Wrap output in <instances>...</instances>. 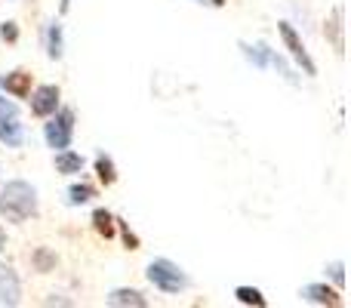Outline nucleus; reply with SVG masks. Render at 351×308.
Masks as SVG:
<instances>
[{
  "instance_id": "obj_14",
  "label": "nucleus",
  "mask_w": 351,
  "mask_h": 308,
  "mask_svg": "<svg viewBox=\"0 0 351 308\" xmlns=\"http://www.w3.org/2000/svg\"><path fill=\"white\" fill-rule=\"evenodd\" d=\"M237 47H241L243 59H247L253 68H268V56H271V47H268L265 40H256V43L241 40V43H237Z\"/></svg>"
},
{
  "instance_id": "obj_25",
  "label": "nucleus",
  "mask_w": 351,
  "mask_h": 308,
  "mask_svg": "<svg viewBox=\"0 0 351 308\" xmlns=\"http://www.w3.org/2000/svg\"><path fill=\"white\" fill-rule=\"evenodd\" d=\"M47 305H71V299H59V296H49Z\"/></svg>"
},
{
  "instance_id": "obj_20",
  "label": "nucleus",
  "mask_w": 351,
  "mask_h": 308,
  "mask_svg": "<svg viewBox=\"0 0 351 308\" xmlns=\"http://www.w3.org/2000/svg\"><path fill=\"white\" fill-rule=\"evenodd\" d=\"M268 68H274V71H278V74H280V78H284V80H287V84H293V86H296V84H299V74H296V71H293V68H290V65H287V59H284V56H280V53H278V49H271V56H268Z\"/></svg>"
},
{
  "instance_id": "obj_16",
  "label": "nucleus",
  "mask_w": 351,
  "mask_h": 308,
  "mask_svg": "<svg viewBox=\"0 0 351 308\" xmlns=\"http://www.w3.org/2000/svg\"><path fill=\"white\" fill-rule=\"evenodd\" d=\"M93 169H96V179L102 182L105 188L117 182V163H114V157H111V154H96V161H93Z\"/></svg>"
},
{
  "instance_id": "obj_21",
  "label": "nucleus",
  "mask_w": 351,
  "mask_h": 308,
  "mask_svg": "<svg viewBox=\"0 0 351 308\" xmlns=\"http://www.w3.org/2000/svg\"><path fill=\"white\" fill-rule=\"evenodd\" d=\"M324 272H327V278L333 281L336 290H346V262L333 259V262H327V268H324Z\"/></svg>"
},
{
  "instance_id": "obj_10",
  "label": "nucleus",
  "mask_w": 351,
  "mask_h": 308,
  "mask_svg": "<svg viewBox=\"0 0 351 308\" xmlns=\"http://www.w3.org/2000/svg\"><path fill=\"white\" fill-rule=\"evenodd\" d=\"M31 86H34V78H31V71H25V68L0 74V90H3L10 99H28Z\"/></svg>"
},
{
  "instance_id": "obj_15",
  "label": "nucleus",
  "mask_w": 351,
  "mask_h": 308,
  "mask_svg": "<svg viewBox=\"0 0 351 308\" xmlns=\"http://www.w3.org/2000/svg\"><path fill=\"white\" fill-rule=\"evenodd\" d=\"M56 265H59V256H56L53 247H37V250H31V268H34L37 274L56 272Z\"/></svg>"
},
{
  "instance_id": "obj_19",
  "label": "nucleus",
  "mask_w": 351,
  "mask_h": 308,
  "mask_svg": "<svg viewBox=\"0 0 351 308\" xmlns=\"http://www.w3.org/2000/svg\"><path fill=\"white\" fill-rule=\"evenodd\" d=\"M234 299H237L241 305H256V308H265V305H268V299L262 296L259 287H247V284L234 287Z\"/></svg>"
},
{
  "instance_id": "obj_2",
  "label": "nucleus",
  "mask_w": 351,
  "mask_h": 308,
  "mask_svg": "<svg viewBox=\"0 0 351 308\" xmlns=\"http://www.w3.org/2000/svg\"><path fill=\"white\" fill-rule=\"evenodd\" d=\"M145 278L154 290L167 293V296H179V293H185L188 287H191V281H188V274L182 272V265H176V262L167 259V256L148 262Z\"/></svg>"
},
{
  "instance_id": "obj_27",
  "label": "nucleus",
  "mask_w": 351,
  "mask_h": 308,
  "mask_svg": "<svg viewBox=\"0 0 351 308\" xmlns=\"http://www.w3.org/2000/svg\"><path fill=\"white\" fill-rule=\"evenodd\" d=\"M6 250V231H3V225H0V253Z\"/></svg>"
},
{
  "instance_id": "obj_24",
  "label": "nucleus",
  "mask_w": 351,
  "mask_h": 308,
  "mask_svg": "<svg viewBox=\"0 0 351 308\" xmlns=\"http://www.w3.org/2000/svg\"><path fill=\"white\" fill-rule=\"evenodd\" d=\"M191 3H200V6H210V10H222L225 0H191Z\"/></svg>"
},
{
  "instance_id": "obj_17",
  "label": "nucleus",
  "mask_w": 351,
  "mask_h": 308,
  "mask_svg": "<svg viewBox=\"0 0 351 308\" xmlns=\"http://www.w3.org/2000/svg\"><path fill=\"white\" fill-rule=\"evenodd\" d=\"M93 228H96L102 237H114L117 235V216L111 210H105V206H99V210H93Z\"/></svg>"
},
{
  "instance_id": "obj_6",
  "label": "nucleus",
  "mask_w": 351,
  "mask_h": 308,
  "mask_svg": "<svg viewBox=\"0 0 351 308\" xmlns=\"http://www.w3.org/2000/svg\"><path fill=\"white\" fill-rule=\"evenodd\" d=\"M28 105H31V115H34V117H43V121H47V117L62 105V93H59V86H56V84L31 86V93H28Z\"/></svg>"
},
{
  "instance_id": "obj_4",
  "label": "nucleus",
  "mask_w": 351,
  "mask_h": 308,
  "mask_svg": "<svg viewBox=\"0 0 351 308\" xmlns=\"http://www.w3.org/2000/svg\"><path fill=\"white\" fill-rule=\"evenodd\" d=\"M0 145L22 148L25 145V123L19 115V105L0 93Z\"/></svg>"
},
{
  "instance_id": "obj_22",
  "label": "nucleus",
  "mask_w": 351,
  "mask_h": 308,
  "mask_svg": "<svg viewBox=\"0 0 351 308\" xmlns=\"http://www.w3.org/2000/svg\"><path fill=\"white\" fill-rule=\"evenodd\" d=\"M117 231H121L123 244H127V250H139V235L136 231H130V225L123 222V219H117Z\"/></svg>"
},
{
  "instance_id": "obj_5",
  "label": "nucleus",
  "mask_w": 351,
  "mask_h": 308,
  "mask_svg": "<svg viewBox=\"0 0 351 308\" xmlns=\"http://www.w3.org/2000/svg\"><path fill=\"white\" fill-rule=\"evenodd\" d=\"M278 34H280V43H284V49L290 53V59L296 62V68L305 74V78H317V62L311 59V53L305 49L302 37H299V31L293 28L290 22H278Z\"/></svg>"
},
{
  "instance_id": "obj_26",
  "label": "nucleus",
  "mask_w": 351,
  "mask_h": 308,
  "mask_svg": "<svg viewBox=\"0 0 351 308\" xmlns=\"http://www.w3.org/2000/svg\"><path fill=\"white\" fill-rule=\"evenodd\" d=\"M68 10H71V0H59V16H68Z\"/></svg>"
},
{
  "instance_id": "obj_18",
  "label": "nucleus",
  "mask_w": 351,
  "mask_h": 308,
  "mask_svg": "<svg viewBox=\"0 0 351 308\" xmlns=\"http://www.w3.org/2000/svg\"><path fill=\"white\" fill-rule=\"evenodd\" d=\"M93 198H96V185H90V182H74L65 191L68 206H84V204H90Z\"/></svg>"
},
{
  "instance_id": "obj_3",
  "label": "nucleus",
  "mask_w": 351,
  "mask_h": 308,
  "mask_svg": "<svg viewBox=\"0 0 351 308\" xmlns=\"http://www.w3.org/2000/svg\"><path fill=\"white\" fill-rule=\"evenodd\" d=\"M74 123H77L74 108H62V105H59V108L47 117V123H43V142H47V148H53V152L71 148Z\"/></svg>"
},
{
  "instance_id": "obj_8",
  "label": "nucleus",
  "mask_w": 351,
  "mask_h": 308,
  "mask_svg": "<svg viewBox=\"0 0 351 308\" xmlns=\"http://www.w3.org/2000/svg\"><path fill=\"white\" fill-rule=\"evenodd\" d=\"M324 37L336 49V56H346V6H333L324 22Z\"/></svg>"
},
{
  "instance_id": "obj_11",
  "label": "nucleus",
  "mask_w": 351,
  "mask_h": 308,
  "mask_svg": "<svg viewBox=\"0 0 351 308\" xmlns=\"http://www.w3.org/2000/svg\"><path fill=\"white\" fill-rule=\"evenodd\" d=\"M105 303L111 308H145L148 299L142 290H133V287H117V290H111L108 296H105Z\"/></svg>"
},
{
  "instance_id": "obj_1",
  "label": "nucleus",
  "mask_w": 351,
  "mask_h": 308,
  "mask_svg": "<svg viewBox=\"0 0 351 308\" xmlns=\"http://www.w3.org/2000/svg\"><path fill=\"white\" fill-rule=\"evenodd\" d=\"M40 216V198L28 179H6L0 188V219L10 225H25Z\"/></svg>"
},
{
  "instance_id": "obj_12",
  "label": "nucleus",
  "mask_w": 351,
  "mask_h": 308,
  "mask_svg": "<svg viewBox=\"0 0 351 308\" xmlns=\"http://www.w3.org/2000/svg\"><path fill=\"white\" fill-rule=\"evenodd\" d=\"M53 167L59 176H77V173H84L86 157L80 152H71V148H62V152H56V157H53Z\"/></svg>"
},
{
  "instance_id": "obj_23",
  "label": "nucleus",
  "mask_w": 351,
  "mask_h": 308,
  "mask_svg": "<svg viewBox=\"0 0 351 308\" xmlns=\"http://www.w3.org/2000/svg\"><path fill=\"white\" fill-rule=\"evenodd\" d=\"M0 40H6V43H16L19 40V22H0Z\"/></svg>"
},
{
  "instance_id": "obj_13",
  "label": "nucleus",
  "mask_w": 351,
  "mask_h": 308,
  "mask_svg": "<svg viewBox=\"0 0 351 308\" xmlns=\"http://www.w3.org/2000/svg\"><path fill=\"white\" fill-rule=\"evenodd\" d=\"M43 47H47V56L53 62H59L62 56H65V31H62L59 19H56V22H49L47 28H43Z\"/></svg>"
},
{
  "instance_id": "obj_9",
  "label": "nucleus",
  "mask_w": 351,
  "mask_h": 308,
  "mask_svg": "<svg viewBox=\"0 0 351 308\" xmlns=\"http://www.w3.org/2000/svg\"><path fill=\"white\" fill-rule=\"evenodd\" d=\"M22 303V281L10 262H0V305L16 308Z\"/></svg>"
},
{
  "instance_id": "obj_7",
  "label": "nucleus",
  "mask_w": 351,
  "mask_h": 308,
  "mask_svg": "<svg viewBox=\"0 0 351 308\" xmlns=\"http://www.w3.org/2000/svg\"><path fill=\"white\" fill-rule=\"evenodd\" d=\"M299 296L305 299V303H311V305H321V308H339V305H346V299H342V290H336V287H330V284H305L302 290H299Z\"/></svg>"
}]
</instances>
